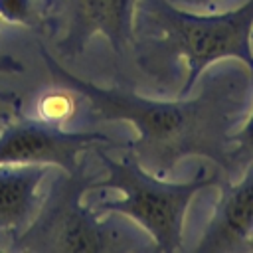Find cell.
I'll return each instance as SVG.
<instances>
[{"label":"cell","instance_id":"30bf717a","mask_svg":"<svg viewBox=\"0 0 253 253\" xmlns=\"http://www.w3.org/2000/svg\"><path fill=\"white\" fill-rule=\"evenodd\" d=\"M231 170H229V178L231 180L235 174L243 172V168L253 162V111L249 115V119L233 130L231 134Z\"/></svg>","mask_w":253,"mask_h":253},{"label":"cell","instance_id":"52a82bcc","mask_svg":"<svg viewBox=\"0 0 253 253\" xmlns=\"http://www.w3.org/2000/svg\"><path fill=\"white\" fill-rule=\"evenodd\" d=\"M219 200L208 221L196 253L247 251L253 233V162L243 168L239 182L219 178Z\"/></svg>","mask_w":253,"mask_h":253},{"label":"cell","instance_id":"ba28073f","mask_svg":"<svg viewBox=\"0 0 253 253\" xmlns=\"http://www.w3.org/2000/svg\"><path fill=\"white\" fill-rule=\"evenodd\" d=\"M51 164H0V233L16 237L40 206V184Z\"/></svg>","mask_w":253,"mask_h":253},{"label":"cell","instance_id":"3957f363","mask_svg":"<svg viewBox=\"0 0 253 253\" xmlns=\"http://www.w3.org/2000/svg\"><path fill=\"white\" fill-rule=\"evenodd\" d=\"M93 174L81 166L61 170L51 182L36 215L14 237L12 251L26 253H132L152 251L154 245L117 219H101L91 206H81L85 190L93 188Z\"/></svg>","mask_w":253,"mask_h":253},{"label":"cell","instance_id":"5b68a950","mask_svg":"<svg viewBox=\"0 0 253 253\" xmlns=\"http://www.w3.org/2000/svg\"><path fill=\"white\" fill-rule=\"evenodd\" d=\"M97 144L117 146L97 130H63L43 119H20L0 132V164H51L65 172L77 170L79 154Z\"/></svg>","mask_w":253,"mask_h":253},{"label":"cell","instance_id":"8fae6325","mask_svg":"<svg viewBox=\"0 0 253 253\" xmlns=\"http://www.w3.org/2000/svg\"><path fill=\"white\" fill-rule=\"evenodd\" d=\"M186 6H194L198 10H211L215 6V0H182Z\"/></svg>","mask_w":253,"mask_h":253},{"label":"cell","instance_id":"4fadbf2b","mask_svg":"<svg viewBox=\"0 0 253 253\" xmlns=\"http://www.w3.org/2000/svg\"><path fill=\"white\" fill-rule=\"evenodd\" d=\"M247 251H253V233H251V237L247 241Z\"/></svg>","mask_w":253,"mask_h":253},{"label":"cell","instance_id":"6da1fadb","mask_svg":"<svg viewBox=\"0 0 253 253\" xmlns=\"http://www.w3.org/2000/svg\"><path fill=\"white\" fill-rule=\"evenodd\" d=\"M40 53L57 83L89 101L93 117L128 121L136 128L138 136L125 146L144 170L166 178L180 160L208 158L221 178H229L231 134L253 99V73L245 65L206 73L192 97L158 101L119 87H97L67 71L43 45Z\"/></svg>","mask_w":253,"mask_h":253},{"label":"cell","instance_id":"9c48e42d","mask_svg":"<svg viewBox=\"0 0 253 253\" xmlns=\"http://www.w3.org/2000/svg\"><path fill=\"white\" fill-rule=\"evenodd\" d=\"M0 20L26 28H40L43 24V10L40 0H0Z\"/></svg>","mask_w":253,"mask_h":253},{"label":"cell","instance_id":"8992f818","mask_svg":"<svg viewBox=\"0 0 253 253\" xmlns=\"http://www.w3.org/2000/svg\"><path fill=\"white\" fill-rule=\"evenodd\" d=\"M136 0H63L61 38L55 49L61 57L83 53L93 36H103L119 57L134 49Z\"/></svg>","mask_w":253,"mask_h":253},{"label":"cell","instance_id":"7c38bea8","mask_svg":"<svg viewBox=\"0 0 253 253\" xmlns=\"http://www.w3.org/2000/svg\"><path fill=\"white\" fill-rule=\"evenodd\" d=\"M22 67L16 63V61H12V59H6V57H0V75H4V73H8V71H20Z\"/></svg>","mask_w":253,"mask_h":253},{"label":"cell","instance_id":"277c9868","mask_svg":"<svg viewBox=\"0 0 253 253\" xmlns=\"http://www.w3.org/2000/svg\"><path fill=\"white\" fill-rule=\"evenodd\" d=\"M109 144H97L95 152L107 168V178L93 184L91 190L113 188L123 192V200H105L93 204V211L103 213H123L140 223L154 241V251L174 253L182 249L184 237V217L192 198L217 184L219 172L202 170L200 176L188 182H166L156 174L144 170L130 154L121 158H111L107 152Z\"/></svg>","mask_w":253,"mask_h":253},{"label":"cell","instance_id":"7a4b0ae2","mask_svg":"<svg viewBox=\"0 0 253 253\" xmlns=\"http://www.w3.org/2000/svg\"><path fill=\"white\" fill-rule=\"evenodd\" d=\"M134 30H150L154 55H182L188 75L180 97L190 95L204 69L219 59L235 57L253 73V0L223 14L198 16L176 8L170 0H136Z\"/></svg>","mask_w":253,"mask_h":253}]
</instances>
